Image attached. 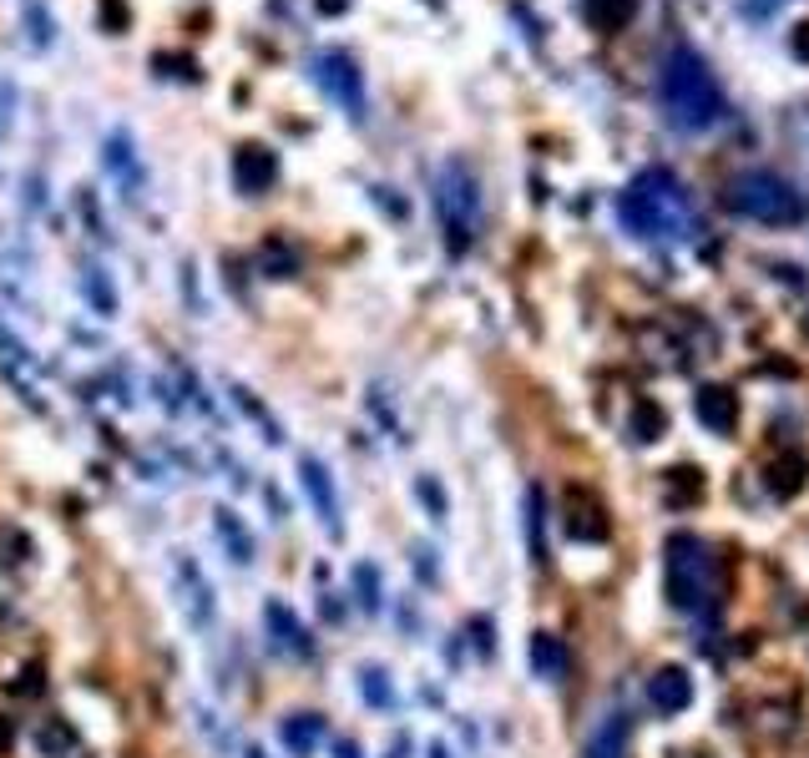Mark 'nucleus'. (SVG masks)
Segmentation results:
<instances>
[{"label":"nucleus","instance_id":"f257e3e1","mask_svg":"<svg viewBox=\"0 0 809 758\" xmlns=\"http://www.w3.org/2000/svg\"><path fill=\"white\" fill-rule=\"evenodd\" d=\"M618 213H622V228H628V233L658 238V243L698 233V208H693L689 188H683L668 167H648V172H638V178L628 182V192H622Z\"/></svg>","mask_w":809,"mask_h":758},{"label":"nucleus","instance_id":"f03ea898","mask_svg":"<svg viewBox=\"0 0 809 758\" xmlns=\"http://www.w3.org/2000/svg\"><path fill=\"white\" fill-rule=\"evenodd\" d=\"M663 112L679 131H703L724 117V86L708 72V61L689 46H673L663 61Z\"/></svg>","mask_w":809,"mask_h":758},{"label":"nucleus","instance_id":"7ed1b4c3","mask_svg":"<svg viewBox=\"0 0 809 758\" xmlns=\"http://www.w3.org/2000/svg\"><path fill=\"white\" fill-rule=\"evenodd\" d=\"M668 602L679 612L693 617H714L718 607V587H724V571H718V557L708 551V541H698L693 531H673L668 536Z\"/></svg>","mask_w":809,"mask_h":758},{"label":"nucleus","instance_id":"20e7f679","mask_svg":"<svg viewBox=\"0 0 809 758\" xmlns=\"http://www.w3.org/2000/svg\"><path fill=\"white\" fill-rule=\"evenodd\" d=\"M724 202L738 218H754L764 228H795L809 218V202L795 182L774 178V172H738L724 188Z\"/></svg>","mask_w":809,"mask_h":758},{"label":"nucleus","instance_id":"39448f33","mask_svg":"<svg viewBox=\"0 0 809 758\" xmlns=\"http://www.w3.org/2000/svg\"><path fill=\"white\" fill-rule=\"evenodd\" d=\"M435 218H441L445 249L471 253V243L481 238V182L465 162H445L435 172Z\"/></svg>","mask_w":809,"mask_h":758},{"label":"nucleus","instance_id":"423d86ee","mask_svg":"<svg viewBox=\"0 0 809 758\" xmlns=\"http://www.w3.org/2000/svg\"><path fill=\"white\" fill-rule=\"evenodd\" d=\"M314 82L334 96V107H345L349 117H365V76H359L349 51H324V56H314Z\"/></svg>","mask_w":809,"mask_h":758},{"label":"nucleus","instance_id":"0eeeda50","mask_svg":"<svg viewBox=\"0 0 809 758\" xmlns=\"http://www.w3.org/2000/svg\"><path fill=\"white\" fill-rule=\"evenodd\" d=\"M561 531H567L571 541H587V546L607 541V536H612V516H607L602 496L587 486L561 491Z\"/></svg>","mask_w":809,"mask_h":758},{"label":"nucleus","instance_id":"6e6552de","mask_svg":"<svg viewBox=\"0 0 809 758\" xmlns=\"http://www.w3.org/2000/svg\"><path fill=\"white\" fill-rule=\"evenodd\" d=\"M279 178V157L269 152V147L259 143H243L239 152H233V188L243 192V198H259V192H269Z\"/></svg>","mask_w":809,"mask_h":758},{"label":"nucleus","instance_id":"1a4fd4ad","mask_svg":"<svg viewBox=\"0 0 809 758\" xmlns=\"http://www.w3.org/2000/svg\"><path fill=\"white\" fill-rule=\"evenodd\" d=\"M693 703V677L689 667H658L653 677H648V708L663 713V718H673V713H683Z\"/></svg>","mask_w":809,"mask_h":758},{"label":"nucleus","instance_id":"9d476101","mask_svg":"<svg viewBox=\"0 0 809 758\" xmlns=\"http://www.w3.org/2000/svg\"><path fill=\"white\" fill-rule=\"evenodd\" d=\"M263 628L274 632V642L284 652H294V657H314V638H309V628L294 617V607L288 602H263Z\"/></svg>","mask_w":809,"mask_h":758},{"label":"nucleus","instance_id":"9b49d317","mask_svg":"<svg viewBox=\"0 0 809 758\" xmlns=\"http://www.w3.org/2000/svg\"><path fill=\"white\" fill-rule=\"evenodd\" d=\"M298 475H304V491H309L314 510H319L324 531L339 536V496H334V481H329V471H324V461L304 455V461H298Z\"/></svg>","mask_w":809,"mask_h":758},{"label":"nucleus","instance_id":"f8f14e48","mask_svg":"<svg viewBox=\"0 0 809 758\" xmlns=\"http://www.w3.org/2000/svg\"><path fill=\"white\" fill-rule=\"evenodd\" d=\"M693 415L714 430V435H728V430L738 425V394L728 390V385H703V390L693 394Z\"/></svg>","mask_w":809,"mask_h":758},{"label":"nucleus","instance_id":"ddd939ff","mask_svg":"<svg viewBox=\"0 0 809 758\" xmlns=\"http://www.w3.org/2000/svg\"><path fill=\"white\" fill-rule=\"evenodd\" d=\"M764 486H769L774 501H795L809 486V455H799V451L774 455L769 471H764Z\"/></svg>","mask_w":809,"mask_h":758},{"label":"nucleus","instance_id":"4468645a","mask_svg":"<svg viewBox=\"0 0 809 758\" xmlns=\"http://www.w3.org/2000/svg\"><path fill=\"white\" fill-rule=\"evenodd\" d=\"M178 581H182V602H188V617L198 622V628H208L213 622V587H208V577H202V567L192 557H178Z\"/></svg>","mask_w":809,"mask_h":758},{"label":"nucleus","instance_id":"2eb2a0df","mask_svg":"<svg viewBox=\"0 0 809 758\" xmlns=\"http://www.w3.org/2000/svg\"><path fill=\"white\" fill-rule=\"evenodd\" d=\"M279 738H284V748L294 758H314V748L324 744V718L319 713H288L284 728H279Z\"/></svg>","mask_w":809,"mask_h":758},{"label":"nucleus","instance_id":"dca6fc26","mask_svg":"<svg viewBox=\"0 0 809 758\" xmlns=\"http://www.w3.org/2000/svg\"><path fill=\"white\" fill-rule=\"evenodd\" d=\"M628 734H632L628 713H607L592 728V738H587V758H628Z\"/></svg>","mask_w":809,"mask_h":758},{"label":"nucleus","instance_id":"f3484780","mask_svg":"<svg viewBox=\"0 0 809 758\" xmlns=\"http://www.w3.org/2000/svg\"><path fill=\"white\" fill-rule=\"evenodd\" d=\"M107 172L127 188V198H137V188H143V162H137V152H132L127 131H112L107 137Z\"/></svg>","mask_w":809,"mask_h":758},{"label":"nucleus","instance_id":"a211bd4d","mask_svg":"<svg viewBox=\"0 0 809 758\" xmlns=\"http://www.w3.org/2000/svg\"><path fill=\"white\" fill-rule=\"evenodd\" d=\"M213 531H218V541L228 546V557L239 561V567H253V536H249V526H243L228 506L213 510Z\"/></svg>","mask_w":809,"mask_h":758},{"label":"nucleus","instance_id":"6ab92c4d","mask_svg":"<svg viewBox=\"0 0 809 758\" xmlns=\"http://www.w3.org/2000/svg\"><path fill=\"white\" fill-rule=\"evenodd\" d=\"M663 496L673 510L683 506H698L703 501V471L698 465H673V471H663Z\"/></svg>","mask_w":809,"mask_h":758},{"label":"nucleus","instance_id":"aec40b11","mask_svg":"<svg viewBox=\"0 0 809 758\" xmlns=\"http://www.w3.org/2000/svg\"><path fill=\"white\" fill-rule=\"evenodd\" d=\"M298 263H304V253H298L294 238H269V243L259 249V269H263V278H294Z\"/></svg>","mask_w":809,"mask_h":758},{"label":"nucleus","instance_id":"412c9836","mask_svg":"<svg viewBox=\"0 0 809 758\" xmlns=\"http://www.w3.org/2000/svg\"><path fill=\"white\" fill-rule=\"evenodd\" d=\"M31 738H36V748L46 758H76V748H82V738H76V728L66 718H41Z\"/></svg>","mask_w":809,"mask_h":758},{"label":"nucleus","instance_id":"4be33fe9","mask_svg":"<svg viewBox=\"0 0 809 758\" xmlns=\"http://www.w3.org/2000/svg\"><path fill=\"white\" fill-rule=\"evenodd\" d=\"M532 667H536V677H551V683H557V677L567 673V648H561V638L536 632L532 638Z\"/></svg>","mask_w":809,"mask_h":758},{"label":"nucleus","instance_id":"5701e85b","mask_svg":"<svg viewBox=\"0 0 809 758\" xmlns=\"http://www.w3.org/2000/svg\"><path fill=\"white\" fill-rule=\"evenodd\" d=\"M547 496H542V486L526 491V536H532V561L536 567H547Z\"/></svg>","mask_w":809,"mask_h":758},{"label":"nucleus","instance_id":"b1692460","mask_svg":"<svg viewBox=\"0 0 809 758\" xmlns=\"http://www.w3.org/2000/svg\"><path fill=\"white\" fill-rule=\"evenodd\" d=\"M663 430H668L663 404H658V400H638V404H632V440H638V445H653Z\"/></svg>","mask_w":809,"mask_h":758},{"label":"nucleus","instance_id":"393cba45","mask_svg":"<svg viewBox=\"0 0 809 758\" xmlns=\"http://www.w3.org/2000/svg\"><path fill=\"white\" fill-rule=\"evenodd\" d=\"M359 693H365V703L369 708H390L395 703V687H390V677H385V667H359Z\"/></svg>","mask_w":809,"mask_h":758},{"label":"nucleus","instance_id":"a878e982","mask_svg":"<svg viewBox=\"0 0 809 758\" xmlns=\"http://www.w3.org/2000/svg\"><path fill=\"white\" fill-rule=\"evenodd\" d=\"M82 284H86V298H92L96 314H117V288H112V278H102V269H86L82 273Z\"/></svg>","mask_w":809,"mask_h":758},{"label":"nucleus","instance_id":"bb28decb","mask_svg":"<svg viewBox=\"0 0 809 758\" xmlns=\"http://www.w3.org/2000/svg\"><path fill=\"white\" fill-rule=\"evenodd\" d=\"M355 592H359V612H380V571L369 567V561H359L355 567Z\"/></svg>","mask_w":809,"mask_h":758},{"label":"nucleus","instance_id":"cd10ccee","mask_svg":"<svg viewBox=\"0 0 809 758\" xmlns=\"http://www.w3.org/2000/svg\"><path fill=\"white\" fill-rule=\"evenodd\" d=\"M632 6H638V0H592V15L612 31V25H622L632 15Z\"/></svg>","mask_w":809,"mask_h":758},{"label":"nucleus","instance_id":"c85d7f7f","mask_svg":"<svg viewBox=\"0 0 809 758\" xmlns=\"http://www.w3.org/2000/svg\"><path fill=\"white\" fill-rule=\"evenodd\" d=\"M41 687H46V677H41V663H25L21 673L11 677V693H21V698H41Z\"/></svg>","mask_w":809,"mask_h":758},{"label":"nucleus","instance_id":"c756f323","mask_svg":"<svg viewBox=\"0 0 809 758\" xmlns=\"http://www.w3.org/2000/svg\"><path fill=\"white\" fill-rule=\"evenodd\" d=\"M233 400H239V404H243V410H249V415H253V420H259V425H263V430H269V440H284V435H279V425H274V415H269V410H263V404H259V400H253V394H249V390H243V385H233Z\"/></svg>","mask_w":809,"mask_h":758},{"label":"nucleus","instance_id":"7c9ffc66","mask_svg":"<svg viewBox=\"0 0 809 758\" xmlns=\"http://www.w3.org/2000/svg\"><path fill=\"white\" fill-rule=\"evenodd\" d=\"M416 491H420V501H425V506L435 510V522H445V491L435 486L430 475H420V481H416Z\"/></svg>","mask_w":809,"mask_h":758},{"label":"nucleus","instance_id":"2f4dec72","mask_svg":"<svg viewBox=\"0 0 809 758\" xmlns=\"http://www.w3.org/2000/svg\"><path fill=\"white\" fill-rule=\"evenodd\" d=\"M15 748V718H6V713H0V758L11 754Z\"/></svg>","mask_w":809,"mask_h":758},{"label":"nucleus","instance_id":"473e14b6","mask_svg":"<svg viewBox=\"0 0 809 758\" xmlns=\"http://www.w3.org/2000/svg\"><path fill=\"white\" fill-rule=\"evenodd\" d=\"M107 15H112V25H117V31L127 25V6H122V0H102V21H107Z\"/></svg>","mask_w":809,"mask_h":758},{"label":"nucleus","instance_id":"72a5a7b5","mask_svg":"<svg viewBox=\"0 0 809 758\" xmlns=\"http://www.w3.org/2000/svg\"><path fill=\"white\" fill-rule=\"evenodd\" d=\"M779 6H785V0H744V11L749 15H774Z\"/></svg>","mask_w":809,"mask_h":758},{"label":"nucleus","instance_id":"f704fd0d","mask_svg":"<svg viewBox=\"0 0 809 758\" xmlns=\"http://www.w3.org/2000/svg\"><path fill=\"white\" fill-rule=\"evenodd\" d=\"M795 56H799V61H809V21L795 31Z\"/></svg>","mask_w":809,"mask_h":758},{"label":"nucleus","instance_id":"c9c22d12","mask_svg":"<svg viewBox=\"0 0 809 758\" xmlns=\"http://www.w3.org/2000/svg\"><path fill=\"white\" fill-rule=\"evenodd\" d=\"M345 6H349V0H319V11H324V15H334V11H345Z\"/></svg>","mask_w":809,"mask_h":758},{"label":"nucleus","instance_id":"e433bc0d","mask_svg":"<svg viewBox=\"0 0 809 758\" xmlns=\"http://www.w3.org/2000/svg\"><path fill=\"white\" fill-rule=\"evenodd\" d=\"M339 758H359V744H349L345 738V744H339Z\"/></svg>","mask_w":809,"mask_h":758},{"label":"nucleus","instance_id":"4c0bfd02","mask_svg":"<svg viewBox=\"0 0 809 758\" xmlns=\"http://www.w3.org/2000/svg\"><path fill=\"white\" fill-rule=\"evenodd\" d=\"M430 758H451V754H445V748H430Z\"/></svg>","mask_w":809,"mask_h":758},{"label":"nucleus","instance_id":"58836bf2","mask_svg":"<svg viewBox=\"0 0 809 758\" xmlns=\"http://www.w3.org/2000/svg\"><path fill=\"white\" fill-rule=\"evenodd\" d=\"M243 758H263V748H249V754H243Z\"/></svg>","mask_w":809,"mask_h":758},{"label":"nucleus","instance_id":"ea45409f","mask_svg":"<svg viewBox=\"0 0 809 758\" xmlns=\"http://www.w3.org/2000/svg\"><path fill=\"white\" fill-rule=\"evenodd\" d=\"M689 758H708V754H689Z\"/></svg>","mask_w":809,"mask_h":758}]
</instances>
